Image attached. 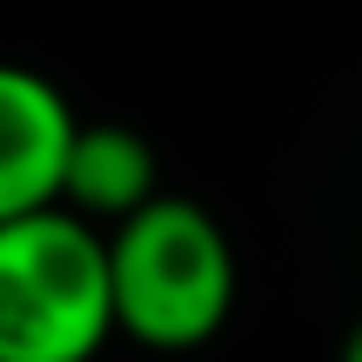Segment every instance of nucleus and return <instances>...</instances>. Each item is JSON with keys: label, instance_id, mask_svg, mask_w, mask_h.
I'll return each mask as SVG.
<instances>
[{"label": "nucleus", "instance_id": "obj_5", "mask_svg": "<svg viewBox=\"0 0 362 362\" xmlns=\"http://www.w3.org/2000/svg\"><path fill=\"white\" fill-rule=\"evenodd\" d=\"M342 362H362V322L349 329V342H342Z\"/></svg>", "mask_w": 362, "mask_h": 362}, {"label": "nucleus", "instance_id": "obj_2", "mask_svg": "<svg viewBox=\"0 0 362 362\" xmlns=\"http://www.w3.org/2000/svg\"><path fill=\"white\" fill-rule=\"evenodd\" d=\"M115 342L107 242L47 202L0 221V362H94Z\"/></svg>", "mask_w": 362, "mask_h": 362}, {"label": "nucleus", "instance_id": "obj_4", "mask_svg": "<svg viewBox=\"0 0 362 362\" xmlns=\"http://www.w3.org/2000/svg\"><path fill=\"white\" fill-rule=\"evenodd\" d=\"M161 194V155L128 121H74V141L61 161V208H74L94 228H115L141 202Z\"/></svg>", "mask_w": 362, "mask_h": 362}, {"label": "nucleus", "instance_id": "obj_1", "mask_svg": "<svg viewBox=\"0 0 362 362\" xmlns=\"http://www.w3.org/2000/svg\"><path fill=\"white\" fill-rule=\"evenodd\" d=\"M107 242V296H115V336L155 356H188L215 342L235 315V248L228 228L202 202L161 188L115 228Z\"/></svg>", "mask_w": 362, "mask_h": 362}, {"label": "nucleus", "instance_id": "obj_3", "mask_svg": "<svg viewBox=\"0 0 362 362\" xmlns=\"http://www.w3.org/2000/svg\"><path fill=\"white\" fill-rule=\"evenodd\" d=\"M74 101L27 61H0V221L61 202V161L74 141Z\"/></svg>", "mask_w": 362, "mask_h": 362}]
</instances>
